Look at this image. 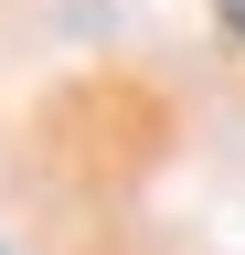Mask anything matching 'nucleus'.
<instances>
[{"mask_svg": "<svg viewBox=\"0 0 245 255\" xmlns=\"http://www.w3.org/2000/svg\"><path fill=\"white\" fill-rule=\"evenodd\" d=\"M224 21H235V32H245V0H224Z\"/></svg>", "mask_w": 245, "mask_h": 255, "instance_id": "obj_1", "label": "nucleus"}]
</instances>
